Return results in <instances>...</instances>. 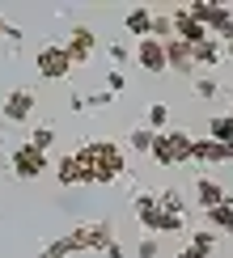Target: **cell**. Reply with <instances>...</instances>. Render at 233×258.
<instances>
[{"label":"cell","instance_id":"obj_1","mask_svg":"<svg viewBox=\"0 0 233 258\" xmlns=\"http://www.w3.org/2000/svg\"><path fill=\"white\" fill-rule=\"evenodd\" d=\"M81 165H85V186H106V182L123 178L127 169V157L119 144H110V140H89V144L77 148Z\"/></svg>","mask_w":233,"mask_h":258},{"label":"cell","instance_id":"obj_2","mask_svg":"<svg viewBox=\"0 0 233 258\" xmlns=\"http://www.w3.org/2000/svg\"><path fill=\"white\" fill-rule=\"evenodd\" d=\"M157 161V165H187V161H195V136L178 132V127H169V132L157 136L153 153H148Z\"/></svg>","mask_w":233,"mask_h":258},{"label":"cell","instance_id":"obj_3","mask_svg":"<svg viewBox=\"0 0 233 258\" xmlns=\"http://www.w3.org/2000/svg\"><path fill=\"white\" fill-rule=\"evenodd\" d=\"M34 68H38V77L42 81H64L77 63L68 59V51H64V42H47V47H38V55H34Z\"/></svg>","mask_w":233,"mask_h":258},{"label":"cell","instance_id":"obj_4","mask_svg":"<svg viewBox=\"0 0 233 258\" xmlns=\"http://www.w3.org/2000/svg\"><path fill=\"white\" fill-rule=\"evenodd\" d=\"M47 165H51L47 153H42V148H34L30 140H26V144H17V148H13V157H9V169H13L17 178H26V182L42 178V174H47Z\"/></svg>","mask_w":233,"mask_h":258},{"label":"cell","instance_id":"obj_5","mask_svg":"<svg viewBox=\"0 0 233 258\" xmlns=\"http://www.w3.org/2000/svg\"><path fill=\"white\" fill-rule=\"evenodd\" d=\"M136 220H140L144 237H161V229H165V208H161V199H157L153 190H140V195H136Z\"/></svg>","mask_w":233,"mask_h":258},{"label":"cell","instance_id":"obj_6","mask_svg":"<svg viewBox=\"0 0 233 258\" xmlns=\"http://www.w3.org/2000/svg\"><path fill=\"white\" fill-rule=\"evenodd\" d=\"M68 241H72V250H102V254H106V245H114V237H110V224H106V220L77 224V229L68 233Z\"/></svg>","mask_w":233,"mask_h":258},{"label":"cell","instance_id":"obj_7","mask_svg":"<svg viewBox=\"0 0 233 258\" xmlns=\"http://www.w3.org/2000/svg\"><path fill=\"white\" fill-rule=\"evenodd\" d=\"M34 89H9L5 93V106H0V114H5V123H26L30 114H34Z\"/></svg>","mask_w":233,"mask_h":258},{"label":"cell","instance_id":"obj_8","mask_svg":"<svg viewBox=\"0 0 233 258\" xmlns=\"http://www.w3.org/2000/svg\"><path fill=\"white\" fill-rule=\"evenodd\" d=\"M132 55H136V63H140L144 72H153V77L169 68V59H165V42H161V38H144V42H136Z\"/></svg>","mask_w":233,"mask_h":258},{"label":"cell","instance_id":"obj_9","mask_svg":"<svg viewBox=\"0 0 233 258\" xmlns=\"http://www.w3.org/2000/svg\"><path fill=\"white\" fill-rule=\"evenodd\" d=\"M191 199H195V208H199V212H212V208H220V203H229V190L220 186L216 178H195V190H191Z\"/></svg>","mask_w":233,"mask_h":258},{"label":"cell","instance_id":"obj_10","mask_svg":"<svg viewBox=\"0 0 233 258\" xmlns=\"http://www.w3.org/2000/svg\"><path fill=\"white\" fill-rule=\"evenodd\" d=\"M169 17H174V38H183L187 47H199V42H208V38H212L208 30L199 26V21L191 17V13H187V5H183V9H174Z\"/></svg>","mask_w":233,"mask_h":258},{"label":"cell","instance_id":"obj_11","mask_svg":"<svg viewBox=\"0 0 233 258\" xmlns=\"http://www.w3.org/2000/svg\"><path fill=\"white\" fill-rule=\"evenodd\" d=\"M64 51H68V59H72V63H89V59H93V51H98V38H93V30L77 26V30L68 34V42H64Z\"/></svg>","mask_w":233,"mask_h":258},{"label":"cell","instance_id":"obj_12","mask_svg":"<svg viewBox=\"0 0 233 258\" xmlns=\"http://www.w3.org/2000/svg\"><path fill=\"white\" fill-rule=\"evenodd\" d=\"M233 161V148L216 144L212 136H195V165H229Z\"/></svg>","mask_w":233,"mask_h":258},{"label":"cell","instance_id":"obj_13","mask_svg":"<svg viewBox=\"0 0 233 258\" xmlns=\"http://www.w3.org/2000/svg\"><path fill=\"white\" fill-rule=\"evenodd\" d=\"M165 59L174 72H195V47H187L183 38H169L165 42Z\"/></svg>","mask_w":233,"mask_h":258},{"label":"cell","instance_id":"obj_14","mask_svg":"<svg viewBox=\"0 0 233 258\" xmlns=\"http://www.w3.org/2000/svg\"><path fill=\"white\" fill-rule=\"evenodd\" d=\"M55 178H60V186H85V165H81V157H77V153L60 157Z\"/></svg>","mask_w":233,"mask_h":258},{"label":"cell","instance_id":"obj_15","mask_svg":"<svg viewBox=\"0 0 233 258\" xmlns=\"http://www.w3.org/2000/svg\"><path fill=\"white\" fill-rule=\"evenodd\" d=\"M153 21H157V13H148V9H132V13L123 17V30L144 42V38H153Z\"/></svg>","mask_w":233,"mask_h":258},{"label":"cell","instance_id":"obj_16","mask_svg":"<svg viewBox=\"0 0 233 258\" xmlns=\"http://www.w3.org/2000/svg\"><path fill=\"white\" fill-rule=\"evenodd\" d=\"M225 42L220 38H208V42H199L195 47V68H216V63H225Z\"/></svg>","mask_w":233,"mask_h":258},{"label":"cell","instance_id":"obj_17","mask_svg":"<svg viewBox=\"0 0 233 258\" xmlns=\"http://www.w3.org/2000/svg\"><path fill=\"white\" fill-rule=\"evenodd\" d=\"M204 216H208V229L212 233H229V237H233V199L220 203V208H212V212H204Z\"/></svg>","mask_w":233,"mask_h":258},{"label":"cell","instance_id":"obj_18","mask_svg":"<svg viewBox=\"0 0 233 258\" xmlns=\"http://www.w3.org/2000/svg\"><path fill=\"white\" fill-rule=\"evenodd\" d=\"M208 136L216 140V144L233 148V119H229V114H212V119H208Z\"/></svg>","mask_w":233,"mask_h":258},{"label":"cell","instance_id":"obj_19","mask_svg":"<svg viewBox=\"0 0 233 258\" xmlns=\"http://www.w3.org/2000/svg\"><path fill=\"white\" fill-rule=\"evenodd\" d=\"M144 127H153L157 136L169 132V106L165 102H153V106H148V114H144Z\"/></svg>","mask_w":233,"mask_h":258},{"label":"cell","instance_id":"obj_20","mask_svg":"<svg viewBox=\"0 0 233 258\" xmlns=\"http://www.w3.org/2000/svg\"><path fill=\"white\" fill-rule=\"evenodd\" d=\"M157 199H161V208H165V212H174V216H187V195H183L178 186H165Z\"/></svg>","mask_w":233,"mask_h":258},{"label":"cell","instance_id":"obj_21","mask_svg":"<svg viewBox=\"0 0 233 258\" xmlns=\"http://www.w3.org/2000/svg\"><path fill=\"white\" fill-rule=\"evenodd\" d=\"M127 144H132L136 153H153V144H157V132H153V127H136V132L127 136Z\"/></svg>","mask_w":233,"mask_h":258},{"label":"cell","instance_id":"obj_22","mask_svg":"<svg viewBox=\"0 0 233 258\" xmlns=\"http://www.w3.org/2000/svg\"><path fill=\"white\" fill-rule=\"evenodd\" d=\"M68 254H77V250H72V241H68V237H55V241L42 245L38 258H68Z\"/></svg>","mask_w":233,"mask_h":258},{"label":"cell","instance_id":"obj_23","mask_svg":"<svg viewBox=\"0 0 233 258\" xmlns=\"http://www.w3.org/2000/svg\"><path fill=\"white\" fill-rule=\"evenodd\" d=\"M216 93H220V81H216V77H195V98L212 102Z\"/></svg>","mask_w":233,"mask_h":258},{"label":"cell","instance_id":"obj_24","mask_svg":"<svg viewBox=\"0 0 233 258\" xmlns=\"http://www.w3.org/2000/svg\"><path fill=\"white\" fill-rule=\"evenodd\" d=\"M30 144H34V148H42V153H47V148L55 144V127H34V132H30Z\"/></svg>","mask_w":233,"mask_h":258},{"label":"cell","instance_id":"obj_25","mask_svg":"<svg viewBox=\"0 0 233 258\" xmlns=\"http://www.w3.org/2000/svg\"><path fill=\"white\" fill-rule=\"evenodd\" d=\"M216 237H220V233H212V229H195V233H191V245H199L204 254H212V245H216Z\"/></svg>","mask_w":233,"mask_h":258},{"label":"cell","instance_id":"obj_26","mask_svg":"<svg viewBox=\"0 0 233 258\" xmlns=\"http://www.w3.org/2000/svg\"><path fill=\"white\" fill-rule=\"evenodd\" d=\"M161 254V241L157 237H140V245H136V258H157Z\"/></svg>","mask_w":233,"mask_h":258},{"label":"cell","instance_id":"obj_27","mask_svg":"<svg viewBox=\"0 0 233 258\" xmlns=\"http://www.w3.org/2000/svg\"><path fill=\"white\" fill-rule=\"evenodd\" d=\"M123 89H127V77L119 68H110V72H106V93H123Z\"/></svg>","mask_w":233,"mask_h":258},{"label":"cell","instance_id":"obj_28","mask_svg":"<svg viewBox=\"0 0 233 258\" xmlns=\"http://www.w3.org/2000/svg\"><path fill=\"white\" fill-rule=\"evenodd\" d=\"M106 55H110L114 68H123V63H127V47H123V42H110V47H106Z\"/></svg>","mask_w":233,"mask_h":258},{"label":"cell","instance_id":"obj_29","mask_svg":"<svg viewBox=\"0 0 233 258\" xmlns=\"http://www.w3.org/2000/svg\"><path fill=\"white\" fill-rule=\"evenodd\" d=\"M174 258H208V254H204V250H199V245H191V241H187V245H183V250H178Z\"/></svg>","mask_w":233,"mask_h":258},{"label":"cell","instance_id":"obj_30","mask_svg":"<svg viewBox=\"0 0 233 258\" xmlns=\"http://www.w3.org/2000/svg\"><path fill=\"white\" fill-rule=\"evenodd\" d=\"M110 102H114V93H106V89H102V93H93V98H89V106H110Z\"/></svg>","mask_w":233,"mask_h":258},{"label":"cell","instance_id":"obj_31","mask_svg":"<svg viewBox=\"0 0 233 258\" xmlns=\"http://www.w3.org/2000/svg\"><path fill=\"white\" fill-rule=\"evenodd\" d=\"M106 258H123V250H119V241H114V245H106Z\"/></svg>","mask_w":233,"mask_h":258},{"label":"cell","instance_id":"obj_32","mask_svg":"<svg viewBox=\"0 0 233 258\" xmlns=\"http://www.w3.org/2000/svg\"><path fill=\"white\" fill-rule=\"evenodd\" d=\"M225 55H229V59H233V42H229V47H225Z\"/></svg>","mask_w":233,"mask_h":258},{"label":"cell","instance_id":"obj_33","mask_svg":"<svg viewBox=\"0 0 233 258\" xmlns=\"http://www.w3.org/2000/svg\"><path fill=\"white\" fill-rule=\"evenodd\" d=\"M229 119H233V98H229Z\"/></svg>","mask_w":233,"mask_h":258},{"label":"cell","instance_id":"obj_34","mask_svg":"<svg viewBox=\"0 0 233 258\" xmlns=\"http://www.w3.org/2000/svg\"><path fill=\"white\" fill-rule=\"evenodd\" d=\"M0 148H5V136H0Z\"/></svg>","mask_w":233,"mask_h":258},{"label":"cell","instance_id":"obj_35","mask_svg":"<svg viewBox=\"0 0 233 258\" xmlns=\"http://www.w3.org/2000/svg\"><path fill=\"white\" fill-rule=\"evenodd\" d=\"M0 26H5V21H0Z\"/></svg>","mask_w":233,"mask_h":258}]
</instances>
